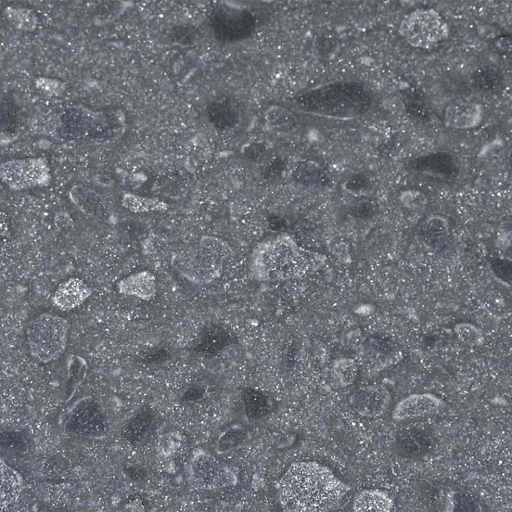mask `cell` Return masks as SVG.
Listing matches in <instances>:
<instances>
[{
	"label": "cell",
	"mask_w": 512,
	"mask_h": 512,
	"mask_svg": "<svg viewBox=\"0 0 512 512\" xmlns=\"http://www.w3.org/2000/svg\"><path fill=\"white\" fill-rule=\"evenodd\" d=\"M195 252L193 260L181 268L182 273L199 283L209 282L218 277L229 253L227 245L219 239L206 237Z\"/></svg>",
	"instance_id": "ba28073f"
},
{
	"label": "cell",
	"mask_w": 512,
	"mask_h": 512,
	"mask_svg": "<svg viewBox=\"0 0 512 512\" xmlns=\"http://www.w3.org/2000/svg\"><path fill=\"white\" fill-rule=\"evenodd\" d=\"M286 162L281 157L270 160L265 167L263 175L265 179L272 180L280 177L285 169Z\"/></svg>",
	"instance_id": "83f0119b"
},
{
	"label": "cell",
	"mask_w": 512,
	"mask_h": 512,
	"mask_svg": "<svg viewBox=\"0 0 512 512\" xmlns=\"http://www.w3.org/2000/svg\"><path fill=\"white\" fill-rule=\"evenodd\" d=\"M117 288L121 294L148 301L156 295V280L152 272L142 270L121 280Z\"/></svg>",
	"instance_id": "5bb4252c"
},
{
	"label": "cell",
	"mask_w": 512,
	"mask_h": 512,
	"mask_svg": "<svg viewBox=\"0 0 512 512\" xmlns=\"http://www.w3.org/2000/svg\"><path fill=\"white\" fill-rule=\"evenodd\" d=\"M400 34L412 46L428 49L446 38L449 34L447 23L433 9H417L401 22Z\"/></svg>",
	"instance_id": "8992f818"
},
{
	"label": "cell",
	"mask_w": 512,
	"mask_h": 512,
	"mask_svg": "<svg viewBox=\"0 0 512 512\" xmlns=\"http://www.w3.org/2000/svg\"><path fill=\"white\" fill-rule=\"evenodd\" d=\"M69 325L60 316L44 313L31 321L26 330V342L31 356L47 363L59 357L68 340Z\"/></svg>",
	"instance_id": "277c9868"
},
{
	"label": "cell",
	"mask_w": 512,
	"mask_h": 512,
	"mask_svg": "<svg viewBox=\"0 0 512 512\" xmlns=\"http://www.w3.org/2000/svg\"><path fill=\"white\" fill-rule=\"evenodd\" d=\"M238 343V337L230 329L221 323H211L201 330L197 348L201 354L214 356Z\"/></svg>",
	"instance_id": "8fae6325"
},
{
	"label": "cell",
	"mask_w": 512,
	"mask_h": 512,
	"mask_svg": "<svg viewBox=\"0 0 512 512\" xmlns=\"http://www.w3.org/2000/svg\"><path fill=\"white\" fill-rule=\"evenodd\" d=\"M2 444L14 451H24L27 447L28 441L25 436L18 432H10L1 436Z\"/></svg>",
	"instance_id": "4316f807"
},
{
	"label": "cell",
	"mask_w": 512,
	"mask_h": 512,
	"mask_svg": "<svg viewBox=\"0 0 512 512\" xmlns=\"http://www.w3.org/2000/svg\"><path fill=\"white\" fill-rule=\"evenodd\" d=\"M492 269L496 276L501 280L509 282L511 276V265L509 261L498 259L492 264Z\"/></svg>",
	"instance_id": "f546056e"
},
{
	"label": "cell",
	"mask_w": 512,
	"mask_h": 512,
	"mask_svg": "<svg viewBox=\"0 0 512 512\" xmlns=\"http://www.w3.org/2000/svg\"><path fill=\"white\" fill-rule=\"evenodd\" d=\"M241 399L244 413L251 420L261 419L274 408V399L264 391L252 387L243 388Z\"/></svg>",
	"instance_id": "9a60e30c"
},
{
	"label": "cell",
	"mask_w": 512,
	"mask_h": 512,
	"mask_svg": "<svg viewBox=\"0 0 512 512\" xmlns=\"http://www.w3.org/2000/svg\"><path fill=\"white\" fill-rule=\"evenodd\" d=\"M296 246L288 234H280L261 243L253 252L251 272L263 281L289 279L294 274Z\"/></svg>",
	"instance_id": "3957f363"
},
{
	"label": "cell",
	"mask_w": 512,
	"mask_h": 512,
	"mask_svg": "<svg viewBox=\"0 0 512 512\" xmlns=\"http://www.w3.org/2000/svg\"><path fill=\"white\" fill-rule=\"evenodd\" d=\"M2 181L13 190H25L48 185L51 179L47 159L42 157L12 159L0 166Z\"/></svg>",
	"instance_id": "5b68a950"
},
{
	"label": "cell",
	"mask_w": 512,
	"mask_h": 512,
	"mask_svg": "<svg viewBox=\"0 0 512 512\" xmlns=\"http://www.w3.org/2000/svg\"><path fill=\"white\" fill-rule=\"evenodd\" d=\"M350 490L328 466L316 461L292 463L280 481L281 502L287 511H328Z\"/></svg>",
	"instance_id": "6da1fadb"
},
{
	"label": "cell",
	"mask_w": 512,
	"mask_h": 512,
	"mask_svg": "<svg viewBox=\"0 0 512 512\" xmlns=\"http://www.w3.org/2000/svg\"><path fill=\"white\" fill-rule=\"evenodd\" d=\"M354 401L358 407L367 408L381 409L383 408L389 400L387 390L381 386H367L359 389L356 393Z\"/></svg>",
	"instance_id": "44dd1931"
},
{
	"label": "cell",
	"mask_w": 512,
	"mask_h": 512,
	"mask_svg": "<svg viewBox=\"0 0 512 512\" xmlns=\"http://www.w3.org/2000/svg\"><path fill=\"white\" fill-rule=\"evenodd\" d=\"M482 118V109L479 104L470 102H455L446 108L444 116L445 125L459 130L477 126Z\"/></svg>",
	"instance_id": "4fadbf2b"
},
{
	"label": "cell",
	"mask_w": 512,
	"mask_h": 512,
	"mask_svg": "<svg viewBox=\"0 0 512 512\" xmlns=\"http://www.w3.org/2000/svg\"><path fill=\"white\" fill-rule=\"evenodd\" d=\"M333 372L339 383L342 386H347L352 384L356 379L358 368L354 360L343 358L334 362Z\"/></svg>",
	"instance_id": "cb8c5ba5"
},
{
	"label": "cell",
	"mask_w": 512,
	"mask_h": 512,
	"mask_svg": "<svg viewBox=\"0 0 512 512\" xmlns=\"http://www.w3.org/2000/svg\"><path fill=\"white\" fill-rule=\"evenodd\" d=\"M91 288L81 279L70 278L58 285L52 301L60 310H72L86 301L92 294Z\"/></svg>",
	"instance_id": "7c38bea8"
},
{
	"label": "cell",
	"mask_w": 512,
	"mask_h": 512,
	"mask_svg": "<svg viewBox=\"0 0 512 512\" xmlns=\"http://www.w3.org/2000/svg\"><path fill=\"white\" fill-rule=\"evenodd\" d=\"M247 433L242 428H232L224 433L219 438L217 449L225 452L242 444L247 438Z\"/></svg>",
	"instance_id": "484cf974"
},
{
	"label": "cell",
	"mask_w": 512,
	"mask_h": 512,
	"mask_svg": "<svg viewBox=\"0 0 512 512\" xmlns=\"http://www.w3.org/2000/svg\"><path fill=\"white\" fill-rule=\"evenodd\" d=\"M393 501L387 492L378 489H365L354 497L352 509L356 512H388Z\"/></svg>",
	"instance_id": "2e32d148"
},
{
	"label": "cell",
	"mask_w": 512,
	"mask_h": 512,
	"mask_svg": "<svg viewBox=\"0 0 512 512\" xmlns=\"http://www.w3.org/2000/svg\"><path fill=\"white\" fill-rule=\"evenodd\" d=\"M368 184L367 179L365 176L356 174L347 179L344 187L347 190L357 192L365 190L367 189Z\"/></svg>",
	"instance_id": "4dcf8cb0"
},
{
	"label": "cell",
	"mask_w": 512,
	"mask_h": 512,
	"mask_svg": "<svg viewBox=\"0 0 512 512\" xmlns=\"http://www.w3.org/2000/svg\"><path fill=\"white\" fill-rule=\"evenodd\" d=\"M293 176L298 183L310 186L318 182L322 174L321 169L315 163L307 161L301 163L296 167Z\"/></svg>",
	"instance_id": "d4e9b609"
},
{
	"label": "cell",
	"mask_w": 512,
	"mask_h": 512,
	"mask_svg": "<svg viewBox=\"0 0 512 512\" xmlns=\"http://www.w3.org/2000/svg\"><path fill=\"white\" fill-rule=\"evenodd\" d=\"M265 119L268 127L278 133L288 132L296 123V117L293 112L279 105H272L266 111Z\"/></svg>",
	"instance_id": "d6986e66"
},
{
	"label": "cell",
	"mask_w": 512,
	"mask_h": 512,
	"mask_svg": "<svg viewBox=\"0 0 512 512\" xmlns=\"http://www.w3.org/2000/svg\"><path fill=\"white\" fill-rule=\"evenodd\" d=\"M454 331L458 338L467 345L477 347L484 343L482 331L473 324L468 322L458 323L455 326Z\"/></svg>",
	"instance_id": "603a6c76"
},
{
	"label": "cell",
	"mask_w": 512,
	"mask_h": 512,
	"mask_svg": "<svg viewBox=\"0 0 512 512\" xmlns=\"http://www.w3.org/2000/svg\"><path fill=\"white\" fill-rule=\"evenodd\" d=\"M36 87L42 92L50 95H56L62 92L63 84L56 79L39 78L36 81Z\"/></svg>",
	"instance_id": "f1b7e54d"
},
{
	"label": "cell",
	"mask_w": 512,
	"mask_h": 512,
	"mask_svg": "<svg viewBox=\"0 0 512 512\" xmlns=\"http://www.w3.org/2000/svg\"><path fill=\"white\" fill-rule=\"evenodd\" d=\"M206 390L202 386H196L187 390L183 396V400L193 402L201 400L205 395Z\"/></svg>",
	"instance_id": "d6a6232c"
},
{
	"label": "cell",
	"mask_w": 512,
	"mask_h": 512,
	"mask_svg": "<svg viewBox=\"0 0 512 512\" xmlns=\"http://www.w3.org/2000/svg\"><path fill=\"white\" fill-rule=\"evenodd\" d=\"M154 420L155 415L151 409L137 412L125 426L123 436L126 440L133 444L141 442L150 432Z\"/></svg>",
	"instance_id": "ac0fdd59"
},
{
	"label": "cell",
	"mask_w": 512,
	"mask_h": 512,
	"mask_svg": "<svg viewBox=\"0 0 512 512\" xmlns=\"http://www.w3.org/2000/svg\"><path fill=\"white\" fill-rule=\"evenodd\" d=\"M210 24L217 39L232 42L250 36L254 31L256 21L247 9L223 3L212 13Z\"/></svg>",
	"instance_id": "52a82bcc"
},
{
	"label": "cell",
	"mask_w": 512,
	"mask_h": 512,
	"mask_svg": "<svg viewBox=\"0 0 512 512\" xmlns=\"http://www.w3.org/2000/svg\"><path fill=\"white\" fill-rule=\"evenodd\" d=\"M209 121L216 129L226 131L233 128L238 123L239 114L236 107L227 100L214 102L207 108Z\"/></svg>",
	"instance_id": "e0dca14e"
},
{
	"label": "cell",
	"mask_w": 512,
	"mask_h": 512,
	"mask_svg": "<svg viewBox=\"0 0 512 512\" xmlns=\"http://www.w3.org/2000/svg\"><path fill=\"white\" fill-rule=\"evenodd\" d=\"M5 14L7 19L18 29L32 31L37 24L38 18L31 9L8 7L6 9Z\"/></svg>",
	"instance_id": "7402d4cb"
},
{
	"label": "cell",
	"mask_w": 512,
	"mask_h": 512,
	"mask_svg": "<svg viewBox=\"0 0 512 512\" xmlns=\"http://www.w3.org/2000/svg\"><path fill=\"white\" fill-rule=\"evenodd\" d=\"M372 102L370 93L362 84L340 81L310 90L296 100L302 111L323 116L349 118L366 113Z\"/></svg>",
	"instance_id": "7a4b0ae2"
},
{
	"label": "cell",
	"mask_w": 512,
	"mask_h": 512,
	"mask_svg": "<svg viewBox=\"0 0 512 512\" xmlns=\"http://www.w3.org/2000/svg\"><path fill=\"white\" fill-rule=\"evenodd\" d=\"M106 417L100 406L92 399H83L72 409L66 423L68 431L91 436H103L108 429Z\"/></svg>",
	"instance_id": "9c48e42d"
},
{
	"label": "cell",
	"mask_w": 512,
	"mask_h": 512,
	"mask_svg": "<svg viewBox=\"0 0 512 512\" xmlns=\"http://www.w3.org/2000/svg\"><path fill=\"white\" fill-rule=\"evenodd\" d=\"M444 405V401L433 393L413 394L397 403L392 417L396 421L423 417L438 413Z\"/></svg>",
	"instance_id": "30bf717a"
},
{
	"label": "cell",
	"mask_w": 512,
	"mask_h": 512,
	"mask_svg": "<svg viewBox=\"0 0 512 512\" xmlns=\"http://www.w3.org/2000/svg\"><path fill=\"white\" fill-rule=\"evenodd\" d=\"M266 146L260 143L251 144L245 152L246 158L251 161H256L263 158L266 153Z\"/></svg>",
	"instance_id": "1f68e13d"
},
{
	"label": "cell",
	"mask_w": 512,
	"mask_h": 512,
	"mask_svg": "<svg viewBox=\"0 0 512 512\" xmlns=\"http://www.w3.org/2000/svg\"><path fill=\"white\" fill-rule=\"evenodd\" d=\"M121 202L125 209L134 213L163 211L168 208L166 202L159 199L130 193L125 194Z\"/></svg>",
	"instance_id": "ffe728a7"
}]
</instances>
